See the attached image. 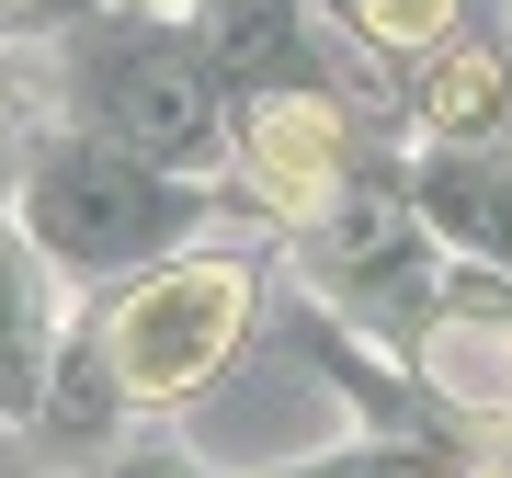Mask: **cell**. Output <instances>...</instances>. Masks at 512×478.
Wrapping results in <instances>:
<instances>
[{"instance_id":"5b68a950","label":"cell","mask_w":512,"mask_h":478,"mask_svg":"<svg viewBox=\"0 0 512 478\" xmlns=\"http://www.w3.org/2000/svg\"><path fill=\"white\" fill-rule=\"evenodd\" d=\"M239 160H251L262 205H285V217H319L330 194H342V114L319 92H274L251 103V137H239Z\"/></svg>"},{"instance_id":"ba28073f","label":"cell","mask_w":512,"mask_h":478,"mask_svg":"<svg viewBox=\"0 0 512 478\" xmlns=\"http://www.w3.org/2000/svg\"><path fill=\"white\" fill-rule=\"evenodd\" d=\"M421 205H433V217L456 228L467 251H501V262H512V183H501L490 160H467L456 137H444V160L421 171Z\"/></svg>"},{"instance_id":"30bf717a","label":"cell","mask_w":512,"mask_h":478,"mask_svg":"<svg viewBox=\"0 0 512 478\" xmlns=\"http://www.w3.org/2000/svg\"><path fill=\"white\" fill-rule=\"evenodd\" d=\"M365 35L376 46H444L456 35V0H365Z\"/></svg>"},{"instance_id":"7a4b0ae2","label":"cell","mask_w":512,"mask_h":478,"mask_svg":"<svg viewBox=\"0 0 512 478\" xmlns=\"http://www.w3.org/2000/svg\"><path fill=\"white\" fill-rule=\"evenodd\" d=\"M239 331H251V274L239 262H160V274L126 285V308L103 319V365L126 399H194L205 376L239 353Z\"/></svg>"},{"instance_id":"277c9868","label":"cell","mask_w":512,"mask_h":478,"mask_svg":"<svg viewBox=\"0 0 512 478\" xmlns=\"http://www.w3.org/2000/svg\"><path fill=\"white\" fill-rule=\"evenodd\" d=\"M308 274H319L330 308H353V319H399L410 296H421V239H410L399 205L365 194V205H342V217L308 228Z\"/></svg>"},{"instance_id":"3957f363","label":"cell","mask_w":512,"mask_h":478,"mask_svg":"<svg viewBox=\"0 0 512 478\" xmlns=\"http://www.w3.org/2000/svg\"><path fill=\"white\" fill-rule=\"evenodd\" d=\"M92 114H103V137H126L171 171L217 148V80L171 35H103L92 46Z\"/></svg>"},{"instance_id":"52a82bcc","label":"cell","mask_w":512,"mask_h":478,"mask_svg":"<svg viewBox=\"0 0 512 478\" xmlns=\"http://www.w3.org/2000/svg\"><path fill=\"white\" fill-rule=\"evenodd\" d=\"M421 376H433L444 410L501 422V410H512V331H501V319H478V308H444L433 342H421Z\"/></svg>"},{"instance_id":"8fae6325","label":"cell","mask_w":512,"mask_h":478,"mask_svg":"<svg viewBox=\"0 0 512 478\" xmlns=\"http://www.w3.org/2000/svg\"><path fill=\"white\" fill-rule=\"evenodd\" d=\"M490 456H501V467H512V410H501V433H490Z\"/></svg>"},{"instance_id":"8992f818","label":"cell","mask_w":512,"mask_h":478,"mask_svg":"<svg viewBox=\"0 0 512 478\" xmlns=\"http://www.w3.org/2000/svg\"><path fill=\"white\" fill-rule=\"evenodd\" d=\"M46 365H57V262L35 228H0V422L46 410Z\"/></svg>"},{"instance_id":"9c48e42d","label":"cell","mask_w":512,"mask_h":478,"mask_svg":"<svg viewBox=\"0 0 512 478\" xmlns=\"http://www.w3.org/2000/svg\"><path fill=\"white\" fill-rule=\"evenodd\" d=\"M501 114V57L490 46H444L433 69H421V126L433 137H478Z\"/></svg>"},{"instance_id":"6da1fadb","label":"cell","mask_w":512,"mask_h":478,"mask_svg":"<svg viewBox=\"0 0 512 478\" xmlns=\"http://www.w3.org/2000/svg\"><path fill=\"white\" fill-rule=\"evenodd\" d=\"M23 228L69 274H114V262H148L171 239H194V194L171 183V160H148L126 137H92V148H57L23 183Z\"/></svg>"}]
</instances>
